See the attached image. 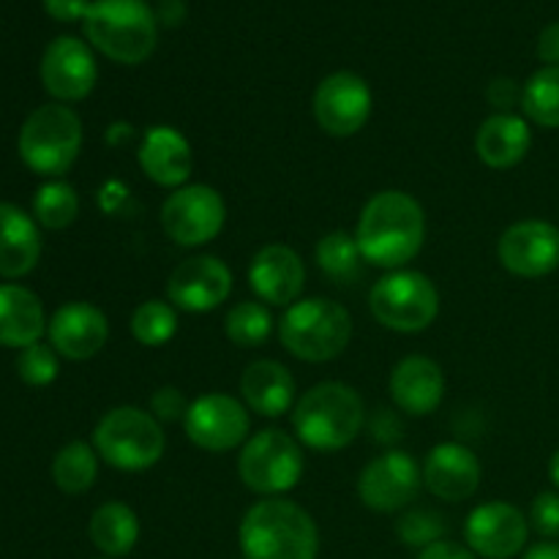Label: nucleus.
<instances>
[{
    "instance_id": "obj_1",
    "label": "nucleus",
    "mask_w": 559,
    "mask_h": 559,
    "mask_svg": "<svg viewBox=\"0 0 559 559\" xmlns=\"http://www.w3.org/2000/svg\"><path fill=\"white\" fill-rule=\"evenodd\" d=\"M355 240L369 265L382 271L407 267L426 243L424 207L402 189L377 191L360 211Z\"/></svg>"
},
{
    "instance_id": "obj_2",
    "label": "nucleus",
    "mask_w": 559,
    "mask_h": 559,
    "mask_svg": "<svg viewBox=\"0 0 559 559\" xmlns=\"http://www.w3.org/2000/svg\"><path fill=\"white\" fill-rule=\"evenodd\" d=\"M238 546L243 559H317L320 527L298 502L267 497L243 513Z\"/></svg>"
},
{
    "instance_id": "obj_3",
    "label": "nucleus",
    "mask_w": 559,
    "mask_h": 559,
    "mask_svg": "<svg viewBox=\"0 0 559 559\" xmlns=\"http://www.w3.org/2000/svg\"><path fill=\"white\" fill-rule=\"evenodd\" d=\"M366 426V404L347 382H317L293 407V429L304 448L338 453L358 440Z\"/></svg>"
},
{
    "instance_id": "obj_4",
    "label": "nucleus",
    "mask_w": 559,
    "mask_h": 559,
    "mask_svg": "<svg viewBox=\"0 0 559 559\" xmlns=\"http://www.w3.org/2000/svg\"><path fill=\"white\" fill-rule=\"evenodd\" d=\"M85 36L93 49L120 66H140L156 52L158 20L145 0H93Z\"/></svg>"
},
{
    "instance_id": "obj_5",
    "label": "nucleus",
    "mask_w": 559,
    "mask_h": 559,
    "mask_svg": "<svg viewBox=\"0 0 559 559\" xmlns=\"http://www.w3.org/2000/svg\"><path fill=\"white\" fill-rule=\"evenodd\" d=\"M282 347L304 364L336 360L353 342V314L331 298H300L278 322Z\"/></svg>"
},
{
    "instance_id": "obj_6",
    "label": "nucleus",
    "mask_w": 559,
    "mask_h": 559,
    "mask_svg": "<svg viewBox=\"0 0 559 559\" xmlns=\"http://www.w3.org/2000/svg\"><path fill=\"white\" fill-rule=\"evenodd\" d=\"M85 129L69 104L49 102L27 115L20 129V158L31 173L41 178H63L80 158Z\"/></svg>"
},
{
    "instance_id": "obj_7",
    "label": "nucleus",
    "mask_w": 559,
    "mask_h": 559,
    "mask_svg": "<svg viewBox=\"0 0 559 559\" xmlns=\"http://www.w3.org/2000/svg\"><path fill=\"white\" fill-rule=\"evenodd\" d=\"M93 448L102 462L120 473H145L162 462L167 435L151 409L123 404L102 415L93 429Z\"/></svg>"
},
{
    "instance_id": "obj_8",
    "label": "nucleus",
    "mask_w": 559,
    "mask_h": 559,
    "mask_svg": "<svg viewBox=\"0 0 559 559\" xmlns=\"http://www.w3.org/2000/svg\"><path fill=\"white\" fill-rule=\"evenodd\" d=\"M369 309L382 328L393 333H424L440 317V289L426 273L413 267L388 271L369 293Z\"/></svg>"
},
{
    "instance_id": "obj_9",
    "label": "nucleus",
    "mask_w": 559,
    "mask_h": 559,
    "mask_svg": "<svg viewBox=\"0 0 559 559\" xmlns=\"http://www.w3.org/2000/svg\"><path fill=\"white\" fill-rule=\"evenodd\" d=\"M306 469L304 445L282 429H262L246 440L238 456V475L249 491L267 500L284 497L300 484Z\"/></svg>"
},
{
    "instance_id": "obj_10",
    "label": "nucleus",
    "mask_w": 559,
    "mask_h": 559,
    "mask_svg": "<svg viewBox=\"0 0 559 559\" xmlns=\"http://www.w3.org/2000/svg\"><path fill=\"white\" fill-rule=\"evenodd\" d=\"M227 224V202L213 186L186 183L169 191L162 205V229L183 249L207 246Z\"/></svg>"
},
{
    "instance_id": "obj_11",
    "label": "nucleus",
    "mask_w": 559,
    "mask_h": 559,
    "mask_svg": "<svg viewBox=\"0 0 559 559\" xmlns=\"http://www.w3.org/2000/svg\"><path fill=\"white\" fill-rule=\"evenodd\" d=\"M183 431L191 445L205 453L238 451L251 437L249 407L229 393H202L189 404Z\"/></svg>"
},
{
    "instance_id": "obj_12",
    "label": "nucleus",
    "mask_w": 559,
    "mask_h": 559,
    "mask_svg": "<svg viewBox=\"0 0 559 559\" xmlns=\"http://www.w3.org/2000/svg\"><path fill=\"white\" fill-rule=\"evenodd\" d=\"M424 469L407 451L380 453L358 475V500L374 513H399L418 500Z\"/></svg>"
},
{
    "instance_id": "obj_13",
    "label": "nucleus",
    "mask_w": 559,
    "mask_h": 559,
    "mask_svg": "<svg viewBox=\"0 0 559 559\" xmlns=\"http://www.w3.org/2000/svg\"><path fill=\"white\" fill-rule=\"evenodd\" d=\"M314 120L328 136L347 140L366 129L374 107L369 82L355 71H333L314 91Z\"/></svg>"
},
{
    "instance_id": "obj_14",
    "label": "nucleus",
    "mask_w": 559,
    "mask_h": 559,
    "mask_svg": "<svg viewBox=\"0 0 559 559\" xmlns=\"http://www.w3.org/2000/svg\"><path fill=\"white\" fill-rule=\"evenodd\" d=\"M530 519L522 508L506 500H491L473 508L464 522V544L478 559H513L527 551Z\"/></svg>"
},
{
    "instance_id": "obj_15",
    "label": "nucleus",
    "mask_w": 559,
    "mask_h": 559,
    "mask_svg": "<svg viewBox=\"0 0 559 559\" xmlns=\"http://www.w3.org/2000/svg\"><path fill=\"white\" fill-rule=\"evenodd\" d=\"M233 284V271L222 257L194 254L169 273L167 300L186 314H207L227 304Z\"/></svg>"
},
{
    "instance_id": "obj_16",
    "label": "nucleus",
    "mask_w": 559,
    "mask_h": 559,
    "mask_svg": "<svg viewBox=\"0 0 559 559\" xmlns=\"http://www.w3.org/2000/svg\"><path fill=\"white\" fill-rule=\"evenodd\" d=\"M497 260L511 276L546 278L559 267V227L544 218H522L500 235Z\"/></svg>"
},
{
    "instance_id": "obj_17",
    "label": "nucleus",
    "mask_w": 559,
    "mask_h": 559,
    "mask_svg": "<svg viewBox=\"0 0 559 559\" xmlns=\"http://www.w3.org/2000/svg\"><path fill=\"white\" fill-rule=\"evenodd\" d=\"M41 85L55 102L76 104L87 98L96 87L98 66L91 44L74 36H58L47 44L41 55Z\"/></svg>"
},
{
    "instance_id": "obj_18",
    "label": "nucleus",
    "mask_w": 559,
    "mask_h": 559,
    "mask_svg": "<svg viewBox=\"0 0 559 559\" xmlns=\"http://www.w3.org/2000/svg\"><path fill=\"white\" fill-rule=\"evenodd\" d=\"M249 287L265 306L289 309L306 287V265L287 243H267L251 257Z\"/></svg>"
},
{
    "instance_id": "obj_19",
    "label": "nucleus",
    "mask_w": 559,
    "mask_h": 559,
    "mask_svg": "<svg viewBox=\"0 0 559 559\" xmlns=\"http://www.w3.org/2000/svg\"><path fill=\"white\" fill-rule=\"evenodd\" d=\"M49 344L66 360H91L107 347L109 320L96 304L71 300L52 314L47 325Z\"/></svg>"
},
{
    "instance_id": "obj_20",
    "label": "nucleus",
    "mask_w": 559,
    "mask_h": 559,
    "mask_svg": "<svg viewBox=\"0 0 559 559\" xmlns=\"http://www.w3.org/2000/svg\"><path fill=\"white\" fill-rule=\"evenodd\" d=\"M136 162L145 178L162 189H180L194 173V151L189 136L167 123H156L145 129L136 151Z\"/></svg>"
},
{
    "instance_id": "obj_21",
    "label": "nucleus",
    "mask_w": 559,
    "mask_h": 559,
    "mask_svg": "<svg viewBox=\"0 0 559 559\" xmlns=\"http://www.w3.org/2000/svg\"><path fill=\"white\" fill-rule=\"evenodd\" d=\"M424 486L442 502H464L475 497L484 478L480 459L464 442H440L426 453Z\"/></svg>"
},
{
    "instance_id": "obj_22",
    "label": "nucleus",
    "mask_w": 559,
    "mask_h": 559,
    "mask_svg": "<svg viewBox=\"0 0 559 559\" xmlns=\"http://www.w3.org/2000/svg\"><path fill=\"white\" fill-rule=\"evenodd\" d=\"M393 404L413 418H426L445 399V374L440 364L426 355H407L399 360L388 380Z\"/></svg>"
},
{
    "instance_id": "obj_23",
    "label": "nucleus",
    "mask_w": 559,
    "mask_h": 559,
    "mask_svg": "<svg viewBox=\"0 0 559 559\" xmlns=\"http://www.w3.org/2000/svg\"><path fill=\"white\" fill-rule=\"evenodd\" d=\"M240 396L249 413L262 418H282L293 413L298 402V385L293 371L273 358L251 360L240 374Z\"/></svg>"
},
{
    "instance_id": "obj_24",
    "label": "nucleus",
    "mask_w": 559,
    "mask_h": 559,
    "mask_svg": "<svg viewBox=\"0 0 559 559\" xmlns=\"http://www.w3.org/2000/svg\"><path fill=\"white\" fill-rule=\"evenodd\" d=\"M533 147V129L524 115L495 112L480 123L475 134V153L489 169H513L527 158Z\"/></svg>"
},
{
    "instance_id": "obj_25",
    "label": "nucleus",
    "mask_w": 559,
    "mask_h": 559,
    "mask_svg": "<svg viewBox=\"0 0 559 559\" xmlns=\"http://www.w3.org/2000/svg\"><path fill=\"white\" fill-rule=\"evenodd\" d=\"M41 260L38 222L11 202H0V276L22 278Z\"/></svg>"
},
{
    "instance_id": "obj_26",
    "label": "nucleus",
    "mask_w": 559,
    "mask_h": 559,
    "mask_svg": "<svg viewBox=\"0 0 559 559\" xmlns=\"http://www.w3.org/2000/svg\"><path fill=\"white\" fill-rule=\"evenodd\" d=\"M44 304L22 284H0V347L25 349L47 333Z\"/></svg>"
},
{
    "instance_id": "obj_27",
    "label": "nucleus",
    "mask_w": 559,
    "mask_h": 559,
    "mask_svg": "<svg viewBox=\"0 0 559 559\" xmlns=\"http://www.w3.org/2000/svg\"><path fill=\"white\" fill-rule=\"evenodd\" d=\"M87 535L104 557L123 559L140 540V516L134 508L120 500L102 502L87 522Z\"/></svg>"
},
{
    "instance_id": "obj_28",
    "label": "nucleus",
    "mask_w": 559,
    "mask_h": 559,
    "mask_svg": "<svg viewBox=\"0 0 559 559\" xmlns=\"http://www.w3.org/2000/svg\"><path fill=\"white\" fill-rule=\"evenodd\" d=\"M98 478V453L93 442L74 440L52 459V480L63 495L80 497L93 489Z\"/></svg>"
},
{
    "instance_id": "obj_29",
    "label": "nucleus",
    "mask_w": 559,
    "mask_h": 559,
    "mask_svg": "<svg viewBox=\"0 0 559 559\" xmlns=\"http://www.w3.org/2000/svg\"><path fill=\"white\" fill-rule=\"evenodd\" d=\"M317 267L331 278L333 284H353L364 267V254L358 249L355 233L347 229H333L317 240L314 249Z\"/></svg>"
},
{
    "instance_id": "obj_30",
    "label": "nucleus",
    "mask_w": 559,
    "mask_h": 559,
    "mask_svg": "<svg viewBox=\"0 0 559 559\" xmlns=\"http://www.w3.org/2000/svg\"><path fill=\"white\" fill-rule=\"evenodd\" d=\"M522 112L540 129H559V66H540L524 82Z\"/></svg>"
},
{
    "instance_id": "obj_31",
    "label": "nucleus",
    "mask_w": 559,
    "mask_h": 559,
    "mask_svg": "<svg viewBox=\"0 0 559 559\" xmlns=\"http://www.w3.org/2000/svg\"><path fill=\"white\" fill-rule=\"evenodd\" d=\"M276 320L262 300H240L224 317V333L240 349H257L271 338Z\"/></svg>"
},
{
    "instance_id": "obj_32",
    "label": "nucleus",
    "mask_w": 559,
    "mask_h": 559,
    "mask_svg": "<svg viewBox=\"0 0 559 559\" xmlns=\"http://www.w3.org/2000/svg\"><path fill=\"white\" fill-rule=\"evenodd\" d=\"M80 216V194L71 183L55 178L38 186L36 197H33V218L38 227L44 229H66L76 222Z\"/></svg>"
},
{
    "instance_id": "obj_33",
    "label": "nucleus",
    "mask_w": 559,
    "mask_h": 559,
    "mask_svg": "<svg viewBox=\"0 0 559 559\" xmlns=\"http://www.w3.org/2000/svg\"><path fill=\"white\" fill-rule=\"evenodd\" d=\"M131 336L142 347H164L178 333V309L167 298L142 300L131 314Z\"/></svg>"
},
{
    "instance_id": "obj_34",
    "label": "nucleus",
    "mask_w": 559,
    "mask_h": 559,
    "mask_svg": "<svg viewBox=\"0 0 559 559\" xmlns=\"http://www.w3.org/2000/svg\"><path fill=\"white\" fill-rule=\"evenodd\" d=\"M60 371V355L55 353L52 344L36 342L31 347L20 349L16 358V374L25 385L31 388H47L58 380Z\"/></svg>"
},
{
    "instance_id": "obj_35",
    "label": "nucleus",
    "mask_w": 559,
    "mask_h": 559,
    "mask_svg": "<svg viewBox=\"0 0 559 559\" xmlns=\"http://www.w3.org/2000/svg\"><path fill=\"white\" fill-rule=\"evenodd\" d=\"M396 535L409 549H426V546L445 538V522H442L440 513L415 508V511L402 513V519L396 522Z\"/></svg>"
},
{
    "instance_id": "obj_36",
    "label": "nucleus",
    "mask_w": 559,
    "mask_h": 559,
    "mask_svg": "<svg viewBox=\"0 0 559 559\" xmlns=\"http://www.w3.org/2000/svg\"><path fill=\"white\" fill-rule=\"evenodd\" d=\"M530 530L538 533L544 540L559 538V491H540L530 506Z\"/></svg>"
},
{
    "instance_id": "obj_37",
    "label": "nucleus",
    "mask_w": 559,
    "mask_h": 559,
    "mask_svg": "<svg viewBox=\"0 0 559 559\" xmlns=\"http://www.w3.org/2000/svg\"><path fill=\"white\" fill-rule=\"evenodd\" d=\"M189 399L183 396V391L175 385H162L158 391H153L151 402H147V409H151L153 418L158 424H183L186 413H189Z\"/></svg>"
},
{
    "instance_id": "obj_38",
    "label": "nucleus",
    "mask_w": 559,
    "mask_h": 559,
    "mask_svg": "<svg viewBox=\"0 0 559 559\" xmlns=\"http://www.w3.org/2000/svg\"><path fill=\"white\" fill-rule=\"evenodd\" d=\"M486 98H489V104L497 112H511L516 104L522 107V85L511 80V76H497V80H491Z\"/></svg>"
},
{
    "instance_id": "obj_39",
    "label": "nucleus",
    "mask_w": 559,
    "mask_h": 559,
    "mask_svg": "<svg viewBox=\"0 0 559 559\" xmlns=\"http://www.w3.org/2000/svg\"><path fill=\"white\" fill-rule=\"evenodd\" d=\"M96 200H98V207H102V213H107V216H120V213L126 211V205L131 202V189L123 183V180L109 178L102 183Z\"/></svg>"
},
{
    "instance_id": "obj_40",
    "label": "nucleus",
    "mask_w": 559,
    "mask_h": 559,
    "mask_svg": "<svg viewBox=\"0 0 559 559\" xmlns=\"http://www.w3.org/2000/svg\"><path fill=\"white\" fill-rule=\"evenodd\" d=\"M91 3L93 0H44V11L58 22H76L85 20Z\"/></svg>"
},
{
    "instance_id": "obj_41",
    "label": "nucleus",
    "mask_w": 559,
    "mask_h": 559,
    "mask_svg": "<svg viewBox=\"0 0 559 559\" xmlns=\"http://www.w3.org/2000/svg\"><path fill=\"white\" fill-rule=\"evenodd\" d=\"M418 559H478V555H475L467 544H456V540L442 538L437 540V544L420 549Z\"/></svg>"
},
{
    "instance_id": "obj_42",
    "label": "nucleus",
    "mask_w": 559,
    "mask_h": 559,
    "mask_svg": "<svg viewBox=\"0 0 559 559\" xmlns=\"http://www.w3.org/2000/svg\"><path fill=\"white\" fill-rule=\"evenodd\" d=\"M538 58L544 66H559V22H551L538 36Z\"/></svg>"
},
{
    "instance_id": "obj_43",
    "label": "nucleus",
    "mask_w": 559,
    "mask_h": 559,
    "mask_svg": "<svg viewBox=\"0 0 559 559\" xmlns=\"http://www.w3.org/2000/svg\"><path fill=\"white\" fill-rule=\"evenodd\" d=\"M131 136H134V126L126 123V120H118V123L109 126L107 134H104V140H107V145H112V147H123Z\"/></svg>"
},
{
    "instance_id": "obj_44",
    "label": "nucleus",
    "mask_w": 559,
    "mask_h": 559,
    "mask_svg": "<svg viewBox=\"0 0 559 559\" xmlns=\"http://www.w3.org/2000/svg\"><path fill=\"white\" fill-rule=\"evenodd\" d=\"M522 559H559V540H540V544L527 546Z\"/></svg>"
},
{
    "instance_id": "obj_45",
    "label": "nucleus",
    "mask_w": 559,
    "mask_h": 559,
    "mask_svg": "<svg viewBox=\"0 0 559 559\" xmlns=\"http://www.w3.org/2000/svg\"><path fill=\"white\" fill-rule=\"evenodd\" d=\"M549 480H551V486H555V491H559V448L551 453V459H549Z\"/></svg>"
},
{
    "instance_id": "obj_46",
    "label": "nucleus",
    "mask_w": 559,
    "mask_h": 559,
    "mask_svg": "<svg viewBox=\"0 0 559 559\" xmlns=\"http://www.w3.org/2000/svg\"><path fill=\"white\" fill-rule=\"evenodd\" d=\"M98 559H109V557H98Z\"/></svg>"
}]
</instances>
